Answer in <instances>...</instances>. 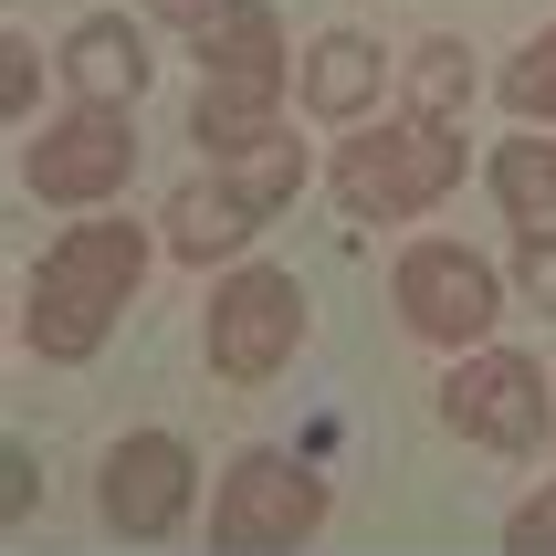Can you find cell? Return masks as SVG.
Returning a JSON list of instances; mask_svg holds the SVG:
<instances>
[{
	"label": "cell",
	"mask_w": 556,
	"mask_h": 556,
	"mask_svg": "<svg viewBox=\"0 0 556 556\" xmlns=\"http://www.w3.org/2000/svg\"><path fill=\"white\" fill-rule=\"evenodd\" d=\"M148 252H168V242L137 231V220H85V231H63V242L42 252L31 294H22V346L53 357V368H85L94 346L116 337V315L137 305Z\"/></svg>",
	"instance_id": "1"
},
{
	"label": "cell",
	"mask_w": 556,
	"mask_h": 556,
	"mask_svg": "<svg viewBox=\"0 0 556 556\" xmlns=\"http://www.w3.org/2000/svg\"><path fill=\"white\" fill-rule=\"evenodd\" d=\"M200 42V105H189V137H200V157H242L274 137V105L283 85H294V63H283V22L274 0H220L211 22L189 31Z\"/></svg>",
	"instance_id": "2"
},
{
	"label": "cell",
	"mask_w": 556,
	"mask_h": 556,
	"mask_svg": "<svg viewBox=\"0 0 556 556\" xmlns=\"http://www.w3.org/2000/svg\"><path fill=\"white\" fill-rule=\"evenodd\" d=\"M326 189L346 220H420L431 200L463 189V126H431V116L346 126V148L326 157Z\"/></svg>",
	"instance_id": "3"
},
{
	"label": "cell",
	"mask_w": 556,
	"mask_h": 556,
	"mask_svg": "<svg viewBox=\"0 0 556 556\" xmlns=\"http://www.w3.org/2000/svg\"><path fill=\"white\" fill-rule=\"evenodd\" d=\"M200 337H211V368L231 389H263V378L305 346V283L283 274V263H231L200 315Z\"/></svg>",
	"instance_id": "4"
},
{
	"label": "cell",
	"mask_w": 556,
	"mask_h": 556,
	"mask_svg": "<svg viewBox=\"0 0 556 556\" xmlns=\"http://www.w3.org/2000/svg\"><path fill=\"white\" fill-rule=\"evenodd\" d=\"M189 504H200V452L179 431H126L105 441V463H94V515L105 535L126 546H168L189 526Z\"/></svg>",
	"instance_id": "5"
},
{
	"label": "cell",
	"mask_w": 556,
	"mask_h": 556,
	"mask_svg": "<svg viewBox=\"0 0 556 556\" xmlns=\"http://www.w3.org/2000/svg\"><path fill=\"white\" fill-rule=\"evenodd\" d=\"M441 420H452L472 452H535L546 420H556L546 368H535L526 346H472V357H452V378H441Z\"/></svg>",
	"instance_id": "6"
},
{
	"label": "cell",
	"mask_w": 556,
	"mask_h": 556,
	"mask_svg": "<svg viewBox=\"0 0 556 556\" xmlns=\"http://www.w3.org/2000/svg\"><path fill=\"white\" fill-rule=\"evenodd\" d=\"M494 305H504V283L472 242H409L400 252V326L409 337L472 357V346H494Z\"/></svg>",
	"instance_id": "7"
},
{
	"label": "cell",
	"mask_w": 556,
	"mask_h": 556,
	"mask_svg": "<svg viewBox=\"0 0 556 556\" xmlns=\"http://www.w3.org/2000/svg\"><path fill=\"white\" fill-rule=\"evenodd\" d=\"M326 526V483L315 463L294 452H242V463L220 472V504H211V535L231 556H274V546H305Z\"/></svg>",
	"instance_id": "8"
},
{
	"label": "cell",
	"mask_w": 556,
	"mask_h": 556,
	"mask_svg": "<svg viewBox=\"0 0 556 556\" xmlns=\"http://www.w3.org/2000/svg\"><path fill=\"white\" fill-rule=\"evenodd\" d=\"M126 168H137V116L126 105H63L42 137L22 148V179L53 200V211H85V200H116Z\"/></svg>",
	"instance_id": "9"
},
{
	"label": "cell",
	"mask_w": 556,
	"mask_h": 556,
	"mask_svg": "<svg viewBox=\"0 0 556 556\" xmlns=\"http://www.w3.org/2000/svg\"><path fill=\"white\" fill-rule=\"evenodd\" d=\"M63 74H74V105H137L148 94V31L126 11H94L63 31Z\"/></svg>",
	"instance_id": "10"
},
{
	"label": "cell",
	"mask_w": 556,
	"mask_h": 556,
	"mask_svg": "<svg viewBox=\"0 0 556 556\" xmlns=\"http://www.w3.org/2000/svg\"><path fill=\"white\" fill-rule=\"evenodd\" d=\"M252 231H263V211L252 200H231L220 179H189V189H168V211H157V242L179 252V263H242L252 252Z\"/></svg>",
	"instance_id": "11"
},
{
	"label": "cell",
	"mask_w": 556,
	"mask_h": 556,
	"mask_svg": "<svg viewBox=\"0 0 556 556\" xmlns=\"http://www.w3.org/2000/svg\"><path fill=\"white\" fill-rule=\"evenodd\" d=\"M305 105L315 116H337V126H368V105H378V85H389V53H378L368 31H315L305 42Z\"/></svg>",
	"instance_id": "12"
},
{
	"label": "cell",
	"mask_w": 556,
	"mask_h": 556,
	"mask_svg": "<svg viewBox=\"0 0 556 556\" xmlns=\"http://www.w3.org/2000/svg\"><path fill=\"white\" fill-rule=\"evenodd\" d=\"M494 200H504V220H515V242H556V137H504L494 157Z\"/></svg>",
	"instance_id": "13"
},
{
	"label": "cell",
	"mask_w": 556,
	"mask_h": 556,
	"mask_svg": "<svg viewBox=\"0 0 556 556\" xmlns=\"http://www.w3.org/2000/svg\"><path fill=\"white\" fill-rule=\"evenodd\" d=\"M211 179L231 189V200H252V211L274 220L283 200H294V189H305V137H263V148H242V157H211Z\"/></svg>",
	"instance_id": "14"
},
{
	"label": "cell",
	"mask_w": 556,
	"mask_h": 556,
	"mask_svg": "<svg viewBox=\"0 0 556 556\" xmlns=\"http://www.w3.org/2000/svg\"><path fill=\"white\" fill-rule=\"evenodd\" d=\"M463 105H472V42L431 31V42L409 53V116H431V126H463Z\"/></svg>",
	"instance_id": "15"
},
{
	"label": "cell",
	"mask_w": 556,
	"mask_h": 556,
	"mask_svg": "<svg viewBox=\"0 0 556 556\" xmlns=\"http://www.w3.org/2000/svg\"><path fill=\"white\" fill-rule=\"evenodd\" d=\"M494 94H504V105H515L526 126H546V116H556V31H535L526 53L504 63V74H494Z\"/></svg>",
	"instance_id": "16"
},
{
	"label": "cell",
	"mask_w": 556,
	"mask_h": 556,
	"mask_svg": "<svg viewBox=\"0 0 556 556\" xmlns=\"http://www.w3.org/2000/svg\"><path fill=\"white\" fill-rule=\"evenodd\" d=\"M0 105H11V116H31V105H42V42H31V31H11V42H0Z\"/></svg>",
	"instance_id": "17"
},
{
	"label": "cell",
	"mask_w": 556,
	"mask_h": 556,
	"mask_svg": "<svg viewBox=\"0 0 556 556\" xmlns=\"http://www.w3.org/2000/svg\"><path fill=\"white\" fill-rule=\"evenodd\" d=\"M504 546H515V556H556V483H546V494H526L515 515H504Z\"/></svg>",
	"instance_id": "18"
},
{
	"label": "cell",
	"mask_w": 556,
	"mask_h": 556,
	"mask_svg": "<svg viewBox=\"0 0 556 556\" xmlns=\"http://www.w3.org/2000/svg\"><path fill=\"white\" fill-rule=\"evenodd\" d=\"M0 483H11V535H31V494H42V463H31L22 441H11V463H0Z\"/></svg>",
	"instance_id": "19"
},
{
	"label": "cell",
	"mask_w": 556,
	"mask_h": 556,
	"mask_svg": "<svg viewBox=\"0 0 556 556\" xmlns=\"http://www.w3.org/2000/svg\"><path fill=\"white\" fill-rule=\"evenodd\" d=\"M515 283H526L535 305L556 315V242H515Z\"/></svg>",
	"instance_id": "20"
},
{
	"label": "cell",
	"mask_w": 556,
	"mask_h": 556,
	"mask_svg": "<svg viewBox=\"0 0 556 556\" xmlns=\"http://www.w3.org/2000/svg\"><path fill=\"white\" fill-rule=\"evenodd\" d=\"M148 11H157V22H189V31L211 22V0H148Z\"/></svg>",
	"instance_id": "21"
}]
</instances>
